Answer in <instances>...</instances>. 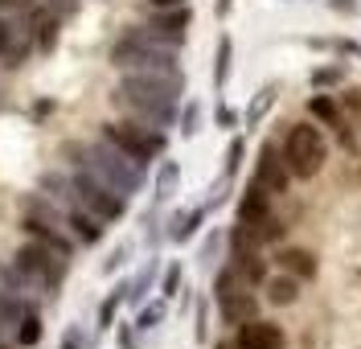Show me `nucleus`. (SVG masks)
<instances>
[{"label":"nucleus","instance_id":"obj_1","mask_svg":"<svg viewBox=\"0 0 361 349\" xmlns=\"http://www.w3.org/2000/svg\"><path fill=\"white\" fill-rule=\"evenodd\" d=\"M185 94V70H128L115 87V107L148 128H173L177 103Z\"/></svg>","mask_w":361,"mask_h":349},{"label":"nucleus","instance_id":"obj_2","mask_svg":"<svg viewBox=\"0 0 361 349\" xmlns=\"http://www.w3.org/2000/svg\"><path fill=\"white\" fill-rule=\"evenodd\" d=\"M82 152V169H90L94 177H103L111 189H119L123 197H132L148 185V164H140L132 152H123L119 144H111L107 136H99L94 144L78 148Z\"/></svg>","mask_w":361,"mask_h":349},{"label":"nucleus","instance_id":"obj_3","mask_svg":"<svg viewBox=\"0 0 361 349\" xmlns=\"http://www.w3.org/2000/svg\"><path fill=\"white\" fill-rule=\"evenodd\" d=\"M66 267H70V259L62 251L37 243V238H29L21 251L13 255V271L21 279V292H45V296H54L62 288V279H66Z\"/></svg>","mask_w":361,"mask_h":349},{"label":"nucleus","instance_id":"obj_4","mask_svg":"<svg viewBox=\"0 0 361 349\" xmlns=\"http://www.w3.org/2000/svg\"><path fill=\"white\" fill-rule=\"evenodd\" d=\"M279 152H283L292 177L312 181V177H320V169H324V161H329V140H324V132H320L316 123H292Z\"/></svg>","mask_w":361,"mask_h":349},{"label":"nucleus","instance_id":"obj_5","mask_svg":"<svg viewBox=\"0 0 361 349\" xmlns=\"http://www.w3.org/2000/svg\"><path fill=\"white\" fill-rule=\"evenodd\" d=\"M111 66L123 70V74L128 70H177V49L152 42L144 33V25H135L111 46Z\"/></svg>","mask_w":361,"mask_h":349},{"label":"nucleus","instance_id":"obj_6","mask_svg":"<svg viewBox=\"0 0 361 349\" xmlns=\"http://www.w3.org/2000/svg\"><path fill=\"white\" fill-rule=\"evenodd\" d=\"M214 304H218V312H222V325H230V329H238V325H247V321L259 317V296H255V288H250L230 263L214 276Z\"/></svg>","mask_w":361,"mask_h":349},{"label":"nucleus","instance_id":"obj_7","mask_svg":"<svg viewBox=\"0 0 361 349\" xmlns=\"http://www.w3.org/2000/svg\"><path fill=\"white\" fill-rule=\"evenodd\" d=\"M21 231L29 238H37L45 247H54V251H62V255H74V238L66 234V222L58 218V206L54 202H45L37 193H29L21 197Z\"/></svg>","mask_w":361,"mask_h":349},{"label":"nucleus","instance_id":"obj_8","mask_svg":"<svg viewBox=\"0 0 361 349\" xmlns=\"http://www.w3.org/2000/svg\"><path fill=\"white\" fill-rule=\"evenodd\" d=\"M70 181H74V197H78V206L90 209L94 218H103V222H119V218L128 214V197H123L119 189H111L103 177H94L90 169H78Z\"/></svg>","mask_w":361,"mask_h":349},{"label":"nucleus","instance_id":"obj_9","mask_svg":"<svg viewBox=\"0 0 361 349\" xmlns=\"http://www.w3.org/2000/svg\"><path fill=\"white\" fill-rule=\"evenodd\" d=\"M103 136L119 144L123 152H132L140 164H152L164 152V132L160 128H148V123H140V119H123V123H103Z\"/></svg>","mask_w":361,"mask_h":349},{"label":"nucleus","instance_id":"obj_10","mask_svg":"<svg viewBox=\"0 0 361 349\" xmlns=\"http://www.w3.org/2000/svg\"><path fill=\"white\" fill-rule=\"evenodd\" d=\"M189 25H193L189 4H177V8H152V21L144 25V33H148L152 42H160V46L180 49L185 37H189Z\"/></svg>","mask_w":361,"mask_h":349},{"label":"nucleus","instance_id":"obj_11","mask_svg":"<svg viewBox=\"0 0 361 349\" xmlns=\"http://www.w3.org/2000/svg\"><path fill=\"white\" fill-rule=\"evenodd\" d=\"M29 54H33L29 17H8V13H0V62L21 66Z\"/></svg>","mask_w":361,"mask_h":349},{"label":"nucleus","instance_id":"obj_12","mask_svg":"<svg viewBox=\"0 0 361 349\" xmlns=\"http://www.w3.org/2000/svg\"><path fill=\"white\" fill-rule=\"evenodd\" d=\"M255 181L267 189V193H288V185H292L288 161H283V152H279L271 140L259 148V161H255Z\"/></svg>","mask_w":361,"mask_h":349},{"label":"nucleus","instance_id":"obj_13","mask_svg":"<svg viewBox=\"0 0 361 349\" xmlns=\"http://www.w3.org/2000/svg\"><path fill=\"white\" fill-rule=\"evenodd\" d=\"M234 349H288V333L275 321L255 317V321L234 329Z\"/></svg>","mask_w":361,"mask_h":349},{"label":"nucleus","instance_id":"obj_14","mask_svg":"<svg viewBox=\"0 0 361 349\" xmlns=\"http://www.w3.org/2000/svg\"><path fill=\"white\" fill-rule=\"evenodd\" d=\"M29 33H33V49L37 54H54L58 49V33H62V17L49 4H37L29 13Z\"/></svg>","mask_w":361,"mask_h":349},{"label":"nucleus","instance_id":"obj_15","mask_svg":"<svg viewBox=\"0 0 361 349\" xmlns=\"http://www.w3.org/2000/svg\"><path fill=\"white\" fill-rule=\"evenodd\" d=\"M308 111H312V119H320L324 128H333V132L341 136V144H345L349 152L357 148V140H353V132H349V123H345V111H341L337 99H329V94L320 91V94H312V99H308Z\"/></svg>","mask_w":361,"mask_h":349},{"label":"nucleus","instance_id":"obj_16","mask_svg":"<svg viewBox=\"0 0 361 349\" xmlns=\"http://www.w3.org/2000/svg\"><path fill=\"white\" fill-rule=\"evenodd\" d=\"M275 263H279L288 276H295L300 283H308V279L320 276V259H316L308 247H279V251H275Z\"/></svg>","mask_w":361,"mask_h":349},{"label":"nucleus","instance_id":"obj_17","mask_svg":"<svg viewBox=\"0 0 361 349\" xmlns=\"http://www.w3.org/2000/svg\"><path fill=\"white\" fill-rule=\"evenodd\" d=\"M234 218L238 222H247V226H259L263 218H271V193L259 181H250L247 193L238 197V209H234Z\"/></svg>","mask_w":361,"mask_h":349},{"label":"nucleus","instance_id":"obj_18","mask_svg":"<svg viewBox=\"0 0 361 349\" xmlns=\"http://www.w3.org/2000/svg\"><path fill=\"white\" fill-rule=\"evenodd\" d=\"M66 226L74 231V238H78V243H87V247H99V243H103V234H107V222H103V218H94V214L82 209V206L66 209Z\"/></svg>","mask_w":361,"mask_h":349},{"label":"nucleus","instance_id":"obj_19","mask_svg":"<svg viewBox=\"0 0 361 349\" xmlns=\"http://www.w3.org/2000/svg\"><path fill=\"white\" fill-rule=\"evenodd\" d=\"M205 218H209V209H205V206H197V209H177V214L169 218V231H164V234H169L173 243H189L193 234L202 231Z\"/></svg>","mask_w":361,"mask_h":349},{"label":"nucleus","instance_id":"obj_20","mask_svg":"<svg viewBox=\"0 0 361 349\" xmlns=\"http://www.w3.org/2000/svg\"><path fill=\"white\" fill-rule=\"evenodd\" d=\"M25 312H33V304L25 300L21 292H13V288H0V333H17V325H21Z\"/></svg>","mask_w":361,"mask_h":349},{"label":"nucleus","instance_id":"obj_21","mask_svg":"<svg viewBox=\"0 0 361 349\" xmlns=\"http://www.w3.org/2000/svg\"><path fill=\"white\" fill-rule=\"evenodd\" d=\"M180 193V164L177 161H164L157 169V185H152V206H164Z\"/></svg>","mask_w":361,"mask_h":349},{"label":"nucleus","instance_id":"obj_22","mask_svg":"<svg viewBox=\"0 0 361 349\" xmlns=\"http://www.w3.org/2000/svg\"><path fill=\"white\" fill-rule=\"evenodd\" d=\"M263 288H267V304H275V308H292L300 300V279L288 276V271L283 276H267Z\"/></svg>","mask_w":361,"mask_h":349},{"label":"nucleus","instance_id":"obj_23","mask_svg":"<svg viewBox=\"0 0 361 349\" xmlns=\"http://www.w3.org/2000/svg\"><path fill=\"white\" fill-rule=\"evenodd\" d=\"M157 276H160V259L152 255L148 263H144V267H140V271H135L132 279H128V304H135V308H140V304L148 300V292H152Z\"/></svg>","mask_w":361,"mask_h":349},{"label":"nucleus","instance_id":"obj_24","mask_svg":"<svg viewBox=\"0 0 361 349\" xmlns=\"http://www.w3.org/2000/svg\"><path fill=\"white\" fill-rule=\"evenodd\" d=\"M37 185L49 193V202H54V206H58V202H62L66 209L78 206V197H74V181L62 177V173H42V177H37Z\"/></svg>","mask_w":361,"mask_h":349},{"label":"nucleus","instance_id":"obj_25","mask_svg":"<svg viewBox=\"0 0 361 349\" xmlns=\"http://www.w3.org/2000/svg\"><path fill=\"white\" fill-rule=\"evenodd\" d=\"M230 62H234V42H230V33H222L218 37V49H214V91L218 94L230 82Z\"/></svg>","mask_w":361,"mask_h":349},{"label":"nucleus","instance_id":"obj_26","mask_svg":"<svg viewBox=\"0 0 361 349\" xmlns=\"http://www.w3.org/2000/svg\"><path fill=\"white\" fill-rule=\"evenodd\" d=\"M275 99H279V87H275V82H267L263 91H255V99H250V107H247V116H243V123H247V128H259V123L267 119V111L275 107Z\"/></svg>","mask_w":361,"mask_h":349},{"label":"nucleus","instance_id":"obj_27","mask_svg":"<svg viewBox=\"0 0 361 349\" xmlns=\"http://www.w3.org/2000/svg\"><path fill=\"white\" fill-rule=\"evenodd\" d=\"M164 312H169V300H164V296H160L157 304H140V312H135V333H152V329L160 325V321H164Z\"/></svg>","mask_w":361,"mask_h":349},{"label":"nucleus","instance_id":"obj_28","mask_svg":"<svg viewBox=\"0 0 361 349\" xmlns=\"http://www.w3.org/2000/svg\"><path fill=\"white\" fill-rule=\"evenodd\" d=\"M123 300H128V279H123V283H115L111 296L99 304V329H111L115 325V312H119V304H123Z\"/></svg>","mask_w":361,"mask_h":349},{"label":"nucleus","instance_id":"obj_29","mask_svg":"<svg viewBox=\"0 0 361 349\" xmlns=\"http://www.w3.org/2000/svg\"><path fill=\"white\" fill-rule=\"evenodd\" d=\"M349 78V70H345V62H333V66H316L312 70V87L316 91H329V87H341Z\"/></svg>","mask_w":361,"mask_h":349},{"label":"nucleus","instance_id":"obj_30","mask_svg":"<svg viewBox=\"0 0 361 349\" xmlns=\"http://www.w3.org/2000/svg\"><path fill=\"white\" fill-rule=\"evenodd\" d=\"M17 341H21L25 349H33L37 341H42V317H37V308L21 317V325H17Z\"/></svg>","mask_w":361,"mask_h":349},{"label":"nucleus","instance_id":"obj_31","mask_svg":"<svg viewBox=\"0 0 361 349\" xmlns=\"http://www.w3.org/2000/svg\"><path fill=\"white\" fill-rule=\"evenodd\" d=\"M180 283H185V267H180V263H169V267L160 271V296H164V300L180 296Z\"/></svg>","mask_w":361,"mask_h":349},{"label":"nucleus","instance_id":"obj_32","mask_svg":"<svg viewBox=\"0 0 361 349\" xmlns=\"http://www.w3.org/2000/svg\"><path fill=\"white\" fill-rule=\"evenodd\" d=\"M243 157H247V140L234 136L230 144H226V164H222V177H230L234 181V173L243 169Z\"/></svg>","mask_w":361,"mask_h":349},{"label":"nucleus","instance_id":"obj_33","mask_svg":"<svg viewBox=\"0 0 361 349\" xmlns=\"http://www.w3.org/2000/svg\"><path fill=\"white\" fill-rule=\"evenodd\" d=\"M177 119H180V136H185V140H193L197 132H202V103L193 99V103H189V107H185V111H180Z\"/></svg>","mask_w":361,"mask_h":349},{"label":"nucleus","instance_id":"obj_34","mask_svg":"<svg viewBox=\"0 0 361 349\" xmlns=\"http://www.w3.org/2000/svg\"><path fill=\"white\" fill-rule=\"evenodd\" d=\"M222 243H226L222 231H209V234H205V243H202V251H197V263H202V267H214V263H218V247H222Z\"/></svg>","mask_w":361,"mask_h":349},{"label":"nucleus","instance_id":"obj_35","mask_svg":"<svg viewBox=\"0 0 361 349\" xmlns=\"http://www.w3.org/2000/svg\"><path fill=\"white\" fill-rule=\"evenodd\" d=\"M132 243H119V247H115L111 255L103 259V276H115V271H119V267H123V263H128V259H132Z\"/></svg>","mask_w":361,"mask_h":349},{"label":"nucleus","instance_id":"obj_36","mask_svg":"<svg viewBox=\"0 0 361 349\" xmlns=\"http://www.w3.org/2000/svg\"><path fill=\"white\" fill-rule=\"evenodd\" d=\"M214 123H218L222 132H234V128L243 123V116H238V111H234L230 103H218V111H214Z\"/></svg>","mask_w":361,"mask_h":349},{"label":"nucleus","instance_id":"obj_37","mask_svg":"<svg viewBox=\"0 0 361 349\" xmlns=\"http://www.w3.org/2000/svg\"><path fill=\"white\" fill-rule=\"evenodd\" d=\"M193 341L197 345H205L209 341V304L197 300V325H193Z\"/></svg>","mask_w":361,"mask_h":349},{"label":"nucleus","instance_id":"obj_38","mask_svg":"<svg viewBox=\"0 0 361 349\" xmlns=\"http://www.w3.org/2000/svg\"><path fill=\"white\" fill-rule=\"evenodd\" d=\"M312 46H320V49H341V54H361V46H357V42H349V37H316Z\"/></svg>","mask_w":361,"mask_h":349},{"label":"nucleus","instance_id":"obj_39","mask_svg":"<svg viewBox=\"0 0 361 349\" xmlns=\"http://www.w3.org/2000/svg\"><path fill=\"white\" fill-rule=\"evenodd\" d=\"M37 8V0H0V13H8V17H29Z\"/></svg>","mask_w":361,"mask_h":349},{"label":"nucleus","instance_id":"obj_40","mask_svg":"<svg viewBox=\"0 0 361 349\" xmlns=\"http://www.w3.org/2000/svg\"><path fill=\"white\" fill-rule=\"evenodd\" d=\"M87 345V337H82V325H70L66 333H62V345L58 349H82Z\"/></svg>","mask_w":361,"mask_h":349},{"label":"nucleus","instance_id":"obj_41","mask_svg":"<svg viewBox=\"0 0 361 349\" xmlns=\"http://www.w3.org/2000/svg\"><path fill=\"white\" fill-rule=\"evenodd\" d=\"M45 4H49L58 17H74V13H78V0H45Z\"/></svg>","mask_w":361,"mask_h":349},{"label":"nucleus","instance_id":"obj_42","mask_svg":"<svg viewBox=\"0 0 361 349\" xmlns=\"http://www.w3.org/2000/svg\"><path fill=\"white\" fill-rule=\"evenodd\" d=\"M119 349H140V341H135V325H119Z\"/></svg>","mask_w":361,"mask_h":349},{"label":"nucleus","instance_id":"obj_43","mask_svg":"<svg viewBox=\"0 0 361 349\" xmlns=\"http://www.w3.org/2000/svg\"><path fill=\"white\" fill-rule=\"evenodd\" d=\"M345 107H349V111H361V91L349 87V91H345Z\"/></svg>","mask_w":361,"mask_h":349},{"label":"nucleus","instance_id":"obj_44","mask_svg":"<svg viewBox=\"0 0 361 349\" xmlns=\"http://www.w3.org/2000/svg\"><path fill=\"white\" fill-rule=\"evenodd\" d=\"M230 8H234V0H214V13H218V21L230 17Z\"/></svg>","mask_w":361,"mask_h":349},{"label":"nucleus","instance_id":"obj_45","mask_svg":"<svg viewBox=\"0 0 361 349\" xmlns=\"http://www.w3.org/2000/svg\"><path fill=\"white\" fill-rule=\"evenodd\" d=\"M49 111H54V99H45V103H37V107H33V116H37V119L49 116Z\"/></svg>","mask_w":361,"mask_h":349},{"label":"nucleus","instance_id":"obj_46","mask_svg":"<svg viewBox=\"0 0 361 349\" xmlns=\"http://www.w3.org/2000/svg\"><path fill=\"white\" fill-rule=\"evenodd\" d=\"M152 8H177V4H185V0H148Z\"/></svg>","mask_w":361,"mask_h":349},{"label":"nucleus","instance_id":"obj_47","mask_svg":"<svg viewBox=\"0 0 361 349\" xmlns=\"http://www.w3.org/2000/svg\"><path fill=\"white\" fill-rule=\"evenodd\" d=\"M0 349H13V345H0Z\"/></svg>","mask_w":361,"mask_h":349}]
</instances>
